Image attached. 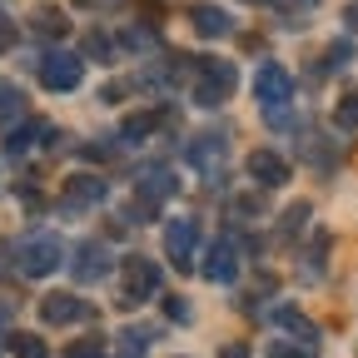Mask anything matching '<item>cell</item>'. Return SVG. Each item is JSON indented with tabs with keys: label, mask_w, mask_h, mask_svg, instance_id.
I'll use <instances>...</instances> for the list:
<instances>
[{
	"label": "cell",
	"mask_w": 358,
	"mask_h": 358,
	"mask_svg": "<svg viewBox=\"0 0 358 358\" xmlns=\"http://www.w3.org/2000/svg\"><path fill=\"white\" fill-rule=\"evenodd\" d=\"M254 95H259V105H264V120L268 124H289V100H294V75L284 70V65H274V60H264L259 65V75H254Z\"/></svg>",
	"instance_id": "1"
},
{
	"label": "cell",
	"mask_w": 358,
	"mask_h": 358,
	"mask_svg": "<svg viewBox=\"0 0 358 358\" xmlns=\"http://www.w3.org/2000/svg\"><path fill=\"white\" fill-rule=\"evenodd\" d=\"M234 85H239V70H234V60H219V55H204V60H194V105H204V110H219L224 100L234 95Z\"/></svg>",
	"instance_id": "2"
},
{
	"label": "cell",
	"mask_w": 358,
	"mask_h": 358,
	"mask_svg": "<svg viewBox=\"0 0 358 358\" xmlns=\"http://www.w3.org/2000/svg\"><path fill=\"white\" fill-rule=\"evenodd\" d=\"M159 294V264L145 254H124L120 264V308H140Z\"/></svg>",
	"instance_id": "3"
},
{
	"label": "cell",
	"mask_w": 358,
	"mask_h": 358,
	"mask_svg": "<svg viewBox=\"0 0 358 358\" xmlns=\"http://www.w3.org/2000/svg\"><path fill=\"white\" fill-rule=\"evenodd\" d=\"M15 264H20V274L25 279H45V274H55V268L65 264V244L60 234H30L15 244Z\"/></svg>",
	"instance_id": "4"
},
{
	"label": "cell",
	"mask_w": 358,
	"mask_h": 358,
	"mask_svg": "<svg viewBox=\"0 0 358 358\" xmlns=\"http://www.w3.org/2000/svg\"><path fill=\"white\" fill-rule=\"evenodd\" d=\"M185 159L209 179V185H219V174H224V159H229V134H219V129H209V134H194V140L185 145Z\"/></svg>",
	"instance_id": "5"
},
{
	"label": "cell",
	"mask_w": 358,
	"mask_h": 358,
	"mask_svg": "<svg viewBox=\"0 0 358 358\" xmlns=\"http://www.w3.org/2000/svg\"><path fill=\"white\" fill-rule=\"evenodd\" d=\"M194 254H199V224L194 219H169L164 224V259L179 268V274H189Z\"/></svg>",
	"instance_id": "6"
},
{
	"label": "cell",
	"mask_w": 358,
	"mask_h": 358,
	"mask_svg": "<svg viewBox=\"0 0 358 358\" xmlns=\"http://www.w3.org/2000/svg\"><path fill=\"white\" fill-rule=\"evenodd\" d=\"M85 80V55H70V50H50L40 60V85L55 90V95H65V90H75Z\"/></svg>",
	"instance_id": "7"
},
{
	"label": "cell",
	"mask_w": 358,
	"mask_h": 358,
	"mask_svg": "<svg viewBox=\"0 0 358 358\" xmlns=\"http://www.w3.org/2000/svg\"><path fill=\"white\" fill-rule=\"evenodd\" d=\"M105 199H110V179H100V174H75V179H65L60 209H65V214H85V209H95V204H105Z\"/></svg>",
	"instance_id": "8"
},
{
	"label": "cell",
	"mask_w": 358,
	"mask_h": 358,
	"mask_svg": "<svg viewBox=\"0 0 358 358\" xmlns=\"http://www.w3.org/2000/svg\"><path fill=\"white\" fill-rule=\"evenodd\" d=\"M204 279H209V284H234V279H239V244H234L229 234L209 244V254H204Z\"/></svg>",
	"instance_id": "9"
},
{
	"label": "cell",
	"mask_w": 358,
	"mask_h": 358,
	"mask_svg": "<svg viewBox=\"0 0 358 358\" xmlns=\"http://www.w3.org/2000/svg\"><path fill=\"white\" fill-rule=\"evenodd\" d=\"M40 319L50 329H65V324H85L90 319V303L75 299V294H45L40 299Z\"/></svg>",
	"instance_id": "10"
},
{
	"label": "cell",
	"mask_w": 358,
	"mask_h": 358,
	"mask_svg": "<svg viewBox=\"0 0 358 358\" xmlns=\"http://www.w3.org/2000/svg\"><path fill=\"white\" fill-rule=\"evenodd\" d=\"M244 169H249V179H254L259 189H279V185H289V159L274 155V150H254V155L244 159Z\"/></svg>",
	"instance_id": "11"
},
{
	"label": "cell",
	"mask_w": 358,
	"mask_h": 358,
	"mask_svg": "<svg viewBox=\"0 0 358 358\" xmlns=\"http://www.w3.org/2000/svg\"><path fill=\"white\" fill-rule=\"evenodd\" d=\"M70 274H75L80 284H100V279L110 274V249L95 244V239H85V244L75 249V259H70Z\"/></svg>",
	"instance_id": "12"
},
{
	"label": "cell",
	"mask_w": 358,
	"mask_h": 358,
	"mask_svg": "<svg viewBox=\"0 0 358 358\" xmlns=\"http://www.w3.org/2000/svg\"><path fill=\"white\" fill-rule=\"evenodd\" d=\"M174 189H179V179L164 164H150V169H140V179H134V199H145L150 209H159Z\"/></svg>",
	"instance_id": "13"
},
{
	"label": "cell",
	"mask_w": 358,
	"mask_h": 358,
	"mask_svg": "<svg viewBox=\"0 0 358 358\" xmlns=\"http://www.w3.org/2000/svg\"><path fill=\"white\" fill-rule=\"evenodd\" d=\"M45 134H50V124H45V120H30V124H20V129H10V140H6V155H10V159L30 155V150L45 140Z\"/></svg>",
	"instance_id": "14"
},
{
	"label": "cell",
	"mask_w": 358,
	"mask_h": 358,
	"mask_svg": "<svg viewBox=\"0 0 358 358\" xmlns=\"http://www.w3.org/2000/svg\"><path fill=\"white\" fill-rule=\"evenodd\" d=\"M194 30L209 35V40H219V35L234 30V20H229V10H219V6H199V10H194Z\"/></svg>",
	"instance_id": "15"
},
{
	"label": "cell",
	"mask_w": 358,
	"mask_h": 358,
	"mask_svg": "<svg viewBox=\"0 0 358 358\" xmlns=\"http://www.w3.org/2000/svg\"><path fill=\"white\" fill-rule=\"evenodd\" d=\"M150 343H155V329H124L115 338V358H145Z\"/></svg>",
	"instance_id": "16"
},
{
	"label": "cell",
	"mask_w": 358,
	"mask_h": 358,
	"mask_svg": "<svg viewBox=\"0 0 358 358\" xmlns=\"http://www.w3.org/2000/svg\"><path fill=\"white\" fill-rule=\"evenodd\" d=\"M159 124H164V110H140V115H129V120H124V129H120V134L134 145V140H145V134H155Z\"/></svg>",
	"instance_id": "17"
},
{
	"label": "cell",
	"mask_w": 358,
	"mask_h": 358,
	"mask_svg": "<svg viewBox=\"0 0 358 358\" xmlns=\"http://www.w3.org/2000/svg\"><path fill=\"white\" fill-rule=\"evenodd\" d=\"M30 30L45 35V40H60V35H70V20H65V10H35L30 15Z\"/></svg>",
	"instance_id": "18"
},
{
	"label": "cell",
	"mask_w": 358,
	"mask_h": 358,
	"mask_svg": "<svg viewBox=\"0 0 358 358\" xmlns=\"http://www.w3.org/2000/svg\"><path fill=\"white\" fill-rule=\"evenodd\" d=\"M20 115H25V95H20L6 75H0V129H6L10 120H20Z\"/></svg>",
	"instance_id": "19"
},
{
	"label": "cell",
	"mask_w": 358,
	"mask_h": 358,
	"mask_svg": "<svg viewBox=\"0 0 358 358\" xmlns=\"http://www.w3.org/2000/svg\"><path fill=\"white\" fill-rule=\"evenodd\" d=\"M268 358H319V338H274L268 343Z\"/></svg>",
	"instance_id": "20"
},
{
	"label": "cell",
	"mask_w": 358,
	"mask_h": 358,
	"mask_svg": "<svg viewBox=\"0 0 358 358\" xmlns=\"http://www.w3.org/2000/svg\"><path fill=\"white\" fill-rule=\"evenodd\" d=\"M274 324H279V329H289L294 338H319V329H313L299 308H274Z\"/></svg>",
	"instance_id": "21"
},
{
	"label": "cell",
	"mask_w": 358,
	"mask_h": 358,
	"mask_svg": "<svg viewBox=\"0 0 358 358\" xmlns=\"http://www.w3.org/2000/svg\"><path fill=\"white\" fill-rule=\"evenodd\" d=\"M348 60H353V45H348V40H334L329 50H324V65L313 70V75H338V70H343Z\"/></svg>",
	"instance_id": "22"
},
{
	"label": "cell",
	"mask_w": 358,
	"mask_h": 358,
	"mask_svg": "<svg viewBox=\"0 0 358 358\" xmlns=\"http://www.w3.org/2000/svg\"><path fill=\"white\" fill-rule=\"evenodd\" d=\"M334 124H338V129H348V134L358 129V90L338 100V110H334Z\"/></svg>",
	"instance_id": "23"
},
{
	"label": "cell",
	"mask_w": 358,
	"mask_h": 358,
	"mask_svg": "<svg viewBox=\"0 0 358 358\" xmlns=\"http://www.w3.org/2000/svg\"><path fill=\"white\" fill-rule=\"evenodd\" d=\"M303 224H308V204H289V214H284V224H279V234H284V239H299Z\"/></svg>",
	"instance_id": "24"
},
{
	"label": "cell",
	"mask_w": 358,
	"mask_h": 358,
	"mask_svg": "<svg viewBox=\"0 0 358 358\" xmlns=\"http://www.w3.org/2000/svg\"><path fill=\"white\" fill-rule=\"evenodd\" d=\"M85 50L95 55V60H105V65H110V60H115V40H110L105 30H90V35H85Z\"/></svg>",
	"instance_id": "25"
},
{
	"label": "cell",
	"mask_w": 358,
	"mask_h": 358,
	"mask_svg": "<svg viewBox=\"0 0 358 358\" xmlns=\"http://www.w3.org/2000/svg\"><path fill=\"white\" fill-rule=\"evenodd\" d=\"M10 353L15 358H45V343L30 338V334H10Z\"/></svg>",
	"instance_id": "26"
},
{
	"label": "cell",
	"mask_w": 358,
	"mask_h": 358,
	"mask_svg": "<svg viewBox=\"0 0 358 358\" xmlns=\"http://www.w3.org/2000/svg\"><path fill=\"white\" fill-rule=\"evenodd\" d=\"M65 358H105V343L100 338H80V343L65 348Z\"/></svg>",
	"instance_id": "27"
},
{
	"label": "cell",
	"mask_w": 358,
	"mask_h": 358,
	"mask_svg": "<svg viewBox=\"0 0 358 358\" xmlns=\"http://www.w3.org/2000/svg\"><path fill=\"white\" fill-rule=\"evenodd\" d=\"M164 313H169L174 324H189V303L185 299H164Z\"/></svg>",
	"instance_id": "28"
},
{
	"label": "cell",
	"mask_w": 358,
	"mask_h": 358,
	"mask_svg": "<svg viewBox=\"0 0 358 358\" xmlns=\"http://www.w3.org/2000/svg\"><path fill=\"white\" fill-rule=\"evenodd\" d=\"M10 45H15V25H10V20H0V55H6Z\"/></svg>",
	"instance_id": "29"
},
{
	"label": "cell",
	"mask_w": 358,
	"mask_h": 358,
	"mask_svg": "<svg viewBox=\"0 0 358 358\" xmlns=\"http://www.w3.org/2000/svg\"><path fill=\"white\" fill-rule=\"evenodd\" d=\"M219 358H249V348H244V343H224Z\"/></svg>",
	"instance_id": "30"
},
{
	"label": "cell",
	"mask_w": 358,
	"mask_h": 358,
	"mask_svg": "<svg viewBox=\"0 0 358 358\" xmlns=\"http://www.w3.org/2000/svg\"><path fill=\"white\" fill-rule=\"evenodd\" d=\"M343 20H348V30H358V0H353V6L343 10Z\"/></svg>",
	"instance_id": "31"
},
{
	"label": "cell",
	"mask_w": 358,
	"mask_h": 358,
	"mask_svg": "<svg viewBox=\"0 0 358 358\" xmlns=\"http://www.w3.org/2000/svg\"><path fill=\"white\" fill-rule=\"evenodd\" d=\"M6 324H10V303H6V299H0V329H6Z\"/></svg>",
	"instance_id": "32"
}]
</instances>
